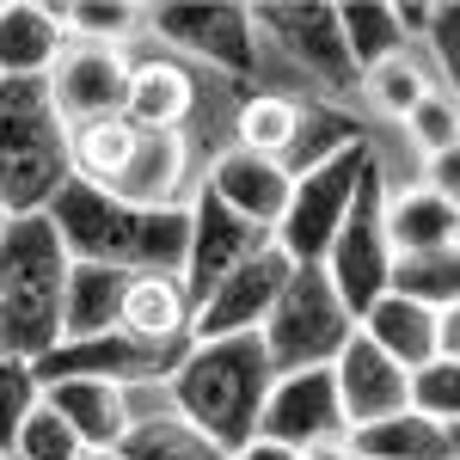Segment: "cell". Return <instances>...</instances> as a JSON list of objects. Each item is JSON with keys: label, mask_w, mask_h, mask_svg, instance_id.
<instances>
[{"label": "cell", "mask_w": 460, "mask_h": 460, "mask_svg": "<svg viewBox=\"0 0 460 460\" xmlns=\"http://www.w3.org/2000/svg\"><path fill=\"white\" fill-rule=\"evenodd\" d=\"M49 221L62 234L68 258L80 264H117V270H172L184 277L190 264V209H136L123 197H111L99 184L68 178L62 197L49 203Z\"/></svg>", "instance_id": "6da1fadb"}, {"label": "cell", "mask_w": 460, "mask_h": 460, "mask_svg": "<svg viewBox=\"0 0 460 460\" xmlns=\"http://www.w3.org/2000/svg\"><path fill=\"white\" fill-rule=\"evenodd\" d=\"M277 387V362L264 350V338H215V344H190L184 368L172 375V411L184 424H197L203 436H215L227 455H240L258 442V418L264 399Z\"/></svg>", "instance_id": "7a4b0ae2"}, {"label": "cell", "mask_w": 460, "mask_h": 460, "mask_svg": "<svg viewBox=\"0 0 460 460\" xmlns=\"http://www.w3.org/2000/svg\"><path fill=\"white\" fill-rule=\"evenodd\" d=\"M74 258L49 215H13L0 234V356L43 362L62 350V301Z\"/></svg>", "instance_id": "3957f363"}, {"label": "cell", "mask_w": 460, "mask_h": 460, "mask_svg": "<svg viewBox=\"0 0 460 460\" xmlns=\"http://www.w3.org/2000/svg\"><path fill=\"white\" fill-rule=\"evenodd\" d=\"M68 178V123L49 80H0V203L13 215H49Z\"/></svg>", "instance_id": "277c9868"}, {"label": "cell", "mask_w": 460, "mask_h": 460, "mask_svg": "<svg viewBox=\"0 0 460 460\" xmlns=\"http://www.w3.org/2000/svg\"><path fill=\"white\" fill-rule=\"evenodd\" d=\"M258 338H264V350L277 362V375L332 368L344 356V344L356 338V314L344 307V295L332 288L325 264H295V277L277 295V307H270Z\"/></svg>", "instance_id": "5b68a950"}, {"label": "cell", "mask_w": 460, "mask_h": 460, "mask_svg": "<svg viewBox=\"0 0 460 460\" xmlns=\"http://www.w3.org/2000/svg\"><path fill=\"white\" fill-rule=\"evenodd\" d=\"M375 166H381L375 147L350 142L344 154H332L325 166L301 172L295 178V197H288V215L277 221V246H283L295 264H325V252L338 240V227H344V215H350L362 178L375 172Z\"/></svg>", "instance_id": "8992f818"}, {"label": "cell", "mask_w": 460, "mask_h": 460, "mask_svg": "<svg viewBox=\"0 0 460 460\" xmlns=\"http://www.w3.org/2000/svg\"><path fill=\"white\" fill-rule=\"evenodd\" d=\"M393 264H399V252H393V234H387V178L375 166V172L362 178V190H356V203L344 215V227H338V240H332V252H325V277L344 295L356 325L393 288Z\"/></svg>", "instance_id": "52a82bcc"}, {"label": "cell", "mask_w": 460, "mask_h": 460, "mask_svg": "<svg viewBox=\"0 0 460 460\" xmlns=\"http://www.w3.org/2000/svg\"><path fill=\"white\" fill-rule=\"evenodd\" d=\"M197 338H136V332H105V338H80L62 344L37 362L43 387L49 381H117V387H172V375L184 368Z\"/></svg>", "instance_id": "ba28073f"}, {"label": "cell", "mask_w": 460, "mask_h": 460, "mask_svg": "<svg viewBox=\"0 0 460 460\" xmlns=\"http://www.w3.org/2000/svg\"><path fill=\"white\" fill-rule=\"evenodd\" d=\"M147 31L166 37L172 49L234 74L258 80V19L240 0H178V6H147Z\"/></svg>", "instance_id": "9c48e42d"}, {"label": "cell", "mask_w": 460, "mask_h": 460, "mask_svg": "<svg viewBox=\"0 0 460 460\" xmlns=\"http://www.w3.org/2000/svg\"><path fill=\"white\" fill-rule=\"evenodd\" d=\"M252 19H258V31H270L283 43V56L295 68H307L314 80H325L332 93L362 86V68L350 62L338 6H319V0H264V6H252Z\"/></svg>", "instance_id": "30bf717a"}, {"label": "cell", "mask_w": 460, "mask_h": 460, "mask_svg": "<svg viewBox=\"0 0 460 460\" xmlns=\"http://www.w3.org/2000/svg\"><path fill=\"white\" fill-rule=\"evenodd\" d=\"M277 246V234L270 227H258L246 215H234L215 190H197V203H190V264H184V288H190V301L203 307L215 288L227 283L246 258Z\"/></svg>", "instance_id": "8fae6325"}, {"label": "cell", "mask_w": 460, "mask_h": 460, "mask_svg": "<svg viewBox=\"0 0 460 460\" xmlns=\"http://www.w3.org/2000/svg\"><path fill=\"white\" fill-rule=\"evenodd\" d=\"M325 436H350L344 418V399H338V375L332 368H301V375H277V387L264 399V418H258V442H277V448H314Z\"/></svg>", "instance_id": "7c38bea8"}, {"label": "cell", "mask_w": 460, "mask_h": 460, "mask_svg": "<svg viewBox=\"0 0 460 460\" xmlns=\"http://www.w3.org/2000/svg\"><path fill=\"white\" fill-rule=\"evenodd\" d=\"M288 277H295V258H288L283 246L246 258V264H240V270H234V277H227V283L197 307L190 338H197V344H215V338H246V332H264V319H270V307H277V295L288 288Z\"/></svg>", "instance_id": "4fadbf2b"}, {"label": "cell", "mask_w": 460, "mask_h": 460, "mask_svg": "<svg viewBox=\"0 0 460 460\" xmlns=\"http://www.w3.org/2000/svg\"><path fill=\"white\" fill-rule=\"evenodd\" d=\"M129 74H136V62L123 49L68 43V56L49 68V99H56L68 129L99 123V117H123V105H129Z\"/></svg>", "instance_id": "5bb4252c"}, {"label": "cell", "mask_w": 460, "mask_h": 460, "mask_svg": "<svg viewBox=\"0 0 460 460\" xmlns=\"http://www.w3.org/2000/svg\"><path fill=\"white\" fill-rule=\"evenodd\" d=\"M332 375H338V399H344L350 429L387 424L399 411H411V368H399L362 325H356V338L344 344V356L332 362Z\"/></svg>", "instance_id": "9a60e30c"}, {"label": "cell", "mask_w": 460, "mask_h": 460, "mask_svg": "<svg viewBox=\"0 0 460 460\" xmlns=\"http://www.w3.org/2000/svg\"><path fill=\"white\" fill-rule=\"evenodd\" d=\"M203 190H215L234 215H246V221H258V227H270V234H277V221L288 215V197H295V178H288L283 160L252 154V147L234 142L209 166V184H203Z\"/></svg>", "instance_id": "2e32d148"}, {"label": "cell", "mask_w": 460, "mask_h": 460, "mask_svg": "<svg viewBox=\"0 0 460 460\" xmlns=\"http://www.w3.org/2000/svg\"><path fill=\"white\" fill-rule=\"evenodd\" d=\"M62 6L37 0H0V80H49V68L68 56Z\"/></svg>", "instance_id": "e0dca14e"}, {"label": "cell", "mask_w": 460, "mask_h": 460, "mask_svg": "<svg viewBox=\"0 0 460 460\" xmlns=\"http://www.w3.org/2000/svg\"><path fill=\"white\" fill-rule=\"evenodd\" d=\"M190 172V147L184 129H142L136 160L123 166V178L111 184V197L136 203V209H178V184Z\"/></svg>", "instance_id": "ac0fdd59"}, {"label": "cell", "mask_w": 460, "mask_h": 460, "mask_svg": "<svg viewBox=\"0 0 460 460\" xmlns=\"http://www.w3.org/2000/svg\"><path fill=\"white\" fill-rule=\"evenodd\" d=\"M129 283H136V270H117V264H80V258H74L68 301H62V344L117 332V325H123Z\"/></svg>", "instance_id": "d6986e66"}, {"label": "cell", "mask_w": 460, "mask_h": 460, "mask_svg": "<svg viewBox=\"0 0 460 460\" xmlns=\"http://www.w3.org/2000/svg\"><path fill=\"white\" fill-rule=\"evenodd\" d=\"M43 399L68 418V429L86 448H123V436L136 424L129 387H117V381H49Z\"/></svg>", "instance_id": "ffe728a7"}, {"label": "cell", "mask_w": 460, "mask_h": 460, "mask_svg": "<svg viewBox=\"0 0 460 460\" xmlns=\"http://www.w3.org/2000/svg\"><path fill=\"white\" fill-rule=\"evenodd\" d=\"M362 332L381 344V350L399 362V368H429L436 362V332H442V314L429 307V301H411V295H399V288H387L368 314H362Z\"/></svg>", "instance_id": "44dd1931"}, {"label": "cell", "mask_w": 460, "mask_h": 460, "mask_svg": "<svg viewBox=\"0 0 460 460\" xmlns=\"http://www.w3.org/2000/svg\"><path fill=\"white\" fill-rule=\"evenodd\" d=\"M387 234H393V252L399 258H429V252L460 246V215L429 184H411V190L387 197Z\"/></svg>", "instance_id": "7402d4cb"}, {"label": "cell", "mask_w": 460, "mask_h": 460, "mask_svg": "<svg viewBox=\"0 0 460 460\" xmlns=\"http://www.w3.org/2000/svg\"><path fill=\"white\" fill-rule=\"evenodd\" d=\"M190 111H197V80H190V68H178L166 56L136 62V74H129V105H123V117L136 129H184Z\"/></svg>", "instance_id": "603a6c76"}, {"label": "cell", "mask_w": 460, "mask_h": 460, "mask_svg": "<svg viewBox=\"0 0 460 460\" xmlns=\"http://www.w3.org/2000/svg\"><path fill=\"white\" fill-rule=\"evenodd\" d=\"M190 319H197V301H190L184 277H172V270H142V277L129 283L123 332L166 344V338H190Z\"/></svg>", "instance_id": "cb8c5ba5"}, {"label": "cell", "mask_w": 460, "mask_h": 460, "mask_svg": "<svg viewBox=\"0 0 460 460\" xmlns=\"http://www.w3.org/2000/svg\"><path fill=\"white\" fill-rule=\"evenodd\" d=\"M356 455L362 460H455V442H448V424L424 418L418 405L399 411L387 424H368V429H350Z\"/></svg>", "instance_id": "d4e9b609"}, {"label": "cell", "mask_w": 460, "mask_h": 460, "mask_svg": "<svg viewBox=\"0 0 460 460\" xmlns=\"http://www.w3.org/2000/svg\"><path fill=\"white\" fill-rule=\"evenodd\" d=\"M136 142H142V129L129 123V117H99V123H80L68 129V154H74V178L80 184H99L111 190L123 166L136 160Z\"/></svg>", "instance_id": "484cf974"}, {"label": "cell", "mask_w": 460, "mask_h": 460, "mask_svg": "<svg viewBox=\"0 0 460 460\" xmlns=\"http://www.w3.org/2000/svg\"><path fill=\"white\" fill-rule=\"evenodd\" d=\"M338 19H344V43H350V62L362 68V80L393 62V56H411L405 49V19H399V6L387 0H350V6H338Z\"/></svg>", "instance_id": "4316f807"}, {"label": "cell", "mask_w": 460, "mask_h": 460, "mask_svg": "<svg viewBox=\"0 0 460 460\" xmlns=\"http://www.w3.org/2000/svg\"><path fill=\"white\" fill-rule=\"evenodd\" d=\"M123 460H234V455L197 424H184L178 411H147L123 436Z\"/></svg>", "instance_id": "83f0119b"}, {"label": "cell", "mask_w": 460, "mask_h": 460, "mask_svg": "<svg viewBox=\"0 0 460 460\" xmlns=\"http://www.w3.org/2000/svg\"><path fill=\"white\" fill-rule=\"evenodd\" d=\"M301 117H307V105L288 99V93H252L246 105H240V147L270 154V160H288L295 154V136H301Z\"/></svg>", "instance_id": "f1b7e54d"}, {"label": "cell", "mask_w": 460, "mask_h": 460, "mask_svg": "<svg viewBox=\"0 0 460 460\" xmlns=\"http://www.w3.org/2000/svg\"><path fill=\"white\" fill-rule=\"evenodd\" d=\"M350 142H368L356 117H344V111H332V105H307V117H301V136H295V154L283 160L288 178H301V172H314V166H325L332 154H344Z\"/></svg>", "instance_id": "f546056e"}, {"label": "cell", "mask_w": 460, "mask_h": 460, "mask_svg": "<svg viewBox=\"0 0 460 460\" xmlns=\"http://www.w3.org/2000/svg\"><path fill=\"white\" fill-rule=\"evenodd\" d=\"M62 25H68L74 43H105V49H123L129 37L147 25V6H117V0H74L62 6Z\"/></svg>", "instance_id": "4dcf8cb0"}, {"label": "cell", "mask_w": 460, "mask_h": 460, "mask_svg": "<svg viewBox=\"0 0 460 460\" xmlns=\"http://www.w3.org/2000/svg\"><path fill=\"white\" fill-rule=\"evenodd\" d=\"M393 288L411 295V301H429L436 314L460 301V246L429 252V258H399L393 264Z\"/></svg>", "instance_id": "1f68e13d"}, {"label": "cell", "mask_w": 460, "mask_h": 460, "mask_svg": "<svg viewBox=\"0 0 460 460\" xmlns=\"http://www.w3.org/2000/svg\"><path fill=\"white\" fill-rule=\"evenodd\" d=\"M37 399H43V375H37V362L0 356V455H13V442H19L25 418L37 411Z\"/></svg>", "instance_id": "d6a6232c"}, {"label": "cell", "mask_w": 460, "mask_h": 460, "mask_svg": "<svg viewBox=\"0 0 460 460\" xmlns=\"http://www.w3.org/2000/svg\"><path fill=\"white\" fill-rule=\"evenodd\" d=\"M80 455H86V442L68 429V418L49 399H37V411L25 418L19 442H13V460H80Z\"/></svg>", "instance_id": "836d02e7"}, {"label": "cell", "mask_w": 460, "mask_h": 460, "mask_svg": "<svg viewBox=\"0 0 460 460\" xmlns=\"http://www.w3.org/2000/svg\"><path fill=\"white\" fill-rule=\"evenodd\" d=\"M362 93L375 99V105L387 111V117H411V111L424 105V93H429V80H424V68L411 62V56H393V62H381V68L362 80Z\"/></svg>", "instance_id": "e575fe53"}, {"label": "cell", "mask_w": 460, "mask_h": 460, "mask_svg": "<svg viewBox=\"0 0 460 460\" xmlns=\"http://www.w3.org/2000/svg\"><path fill=\"white\" fill-rule=\"evenodd\" d=\"M405 129H411V142L429 154H448V147H460V93H448V86H429L424 105L405 117Z\"/></svg>", "instance_id": "d590c367"}, {"label": "cell", "mask_w": 460, "mask_h": 460, "mask_svg": "<svg viewBox=\"0 0 460 460\" xmlns=\"http://www.w3.org/2000/svg\"><path fill=\"white\" fill-rule=\"evenodd\" d=\"M411 405H418L424 418L455 429L460 424V362L436 356L429 368H418V375H411Z\"/></svg>", "instance_id": "8d00e7d4"}, {"label": "cell", "mask_w": 460, "mask_h": 460, "mask_svg": "<svg viewBox=\"0 0 460 460\" xmlns=\"http://www.w3.org/2000/svg\"><path fill=\"white\" fill-rule=\"evenodd\" d=\"M429 43H436V56H442L448 93H460V0L436 6V19H429Z\"/></svg>", "instance_id": "74e56055"}, {"label": "cell", "mask_w": 460, "mask_h": 460, "mask_svg": "<svg viewBox=\"0 0 460 460\" xmlns=\"http://www.w3.org/2000/svg\"><path fill=\"white\" fill-rule=\"evenodd\" d=\"M424 184L436 190V197L460 203V147H448V154H429V160H424Z\"/></svg>", "instance_id": "f35d334b"}, {"label": "cell", "mask_w": 460, "mask_h": 460, "mask_svg": "<svg viewBox=\"0 0 460 460\" xmlns=\"http://www.w3.org/2000/svg\"><path fill=\"white\" fill-rule=\"evenodd\" d=\"M295 460H362V455H356L350 436H325V442H314V448H301Z\"/></svg>", "instance_id": "ab89813d"}, {"label": "cell", "mask_w": 460, "mask_h": 460, "mask_svg": "<svg viewBox=\"0 0 460 460\" xmlns=\"http://www.w3.org/2000/svg\"><path fill=\"white\" fill-rule=\"evenodd\" d=\"M436 350L448 356V362H460V301H455V307H442V332H436Z\"/></svg>", "instance_id": "60d3db41"}, {"label": "cell", "mask_w": 460, "mask_h": 460, "mask_svg": "<svg viewBox=\"0 0 460 460\" xmlns=\"http://www.w3.org/2000/svg\"><path fill=\"white\" fill-rule=\"evenodd\" d=\"M234 460H295V448H277V442H252V448H240Z\"/></svg>", "instance_id": "b9f144b4"}, {"label": "cell", "mask_w": 460, "mask_h": 460, "mask_svg": "<svg viewBox=\"0 0 460 460\" xmlns=\"http://www.w3.org/2000/svg\"><path fill=\"white\" fill-rule=\"evenodd\" d=\"M80 460H123V448H86Z\"/></svg>", "instance_id": "7bdbcfd3"}, {"label": "cell", "mask_w": 460, "mask_h": 460, "mask_svg": "<svg viewBox=\"0 0 460 460\" xmlns=\"http://www.w3.org/2000/svg\"><path fill=\"white\" fill-rule=\"evenodd\" d=\"M6 227H13V209H6V203H0V234H6Z\"/></svg>", "instance_id": "ee69618b"}, {"label": "cell", "mask_w": 460, "mask_h": 460, "mask_svg": "<svg viewBox=\"0 0 460 460\" xmlns=\"http://www.w3.org/2000/svg\"><path fill=\"white\" fill-rule=\"evenodd\" d=\"M448 442H455V460H460V424H455V429H448Z\"/></svg>", "instance_id": "f6af8a7d"}, {"label": "cell", "mask_w": 460, "mask_h": 460, "mask_svg": "<svg viewBox=\"0 0 460 460\" xmlns=\"http://www.w3.org/2000/svg\"><path fill=\"white\" fill-rule=\"evenodd\" d=\"M0 460H13V455H0Z\"/></svg>", "instance_id": "bcb514c9"}, {"label": "cell", "mask_w": 460, "mask_h": 460, "mask_svg": "<svg viewBox=\"0 0 460 460\" xmlns=\"http://www.w3.org/2000/svg\"><path fill=\"white\" fill-rule=\"evenodd\" d=\"M455 215H460V203H455Z\"/></svg>", "instance_id": "7dc6e473"}]
</instances>
